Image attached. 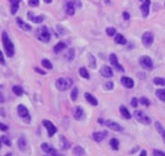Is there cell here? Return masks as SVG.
Returning <instances> with one entry per match:
<instances>
[{"label":"cell","mask_w":165,"mask_h":156,"mask_svg":"<svg viewBox=\"0 0 165 156\" xmlns=\"http://www.w3.org/2000/svg\"><path fill=\"white\" fill-rule=\"evenodd\" d=\"M134 118L137 119L139 123H142V124H144V125H149L150 124V118L148 117L144 112H142V110H135V112H134Z\"/></svg>","instance_id":"4"},{"label":"cell","mask_w":165,"mask_h":156,"mask_svg":"<svg viewBox=\"0 0 165 156\" xmlns=\"http://www.w3.org/2000/svg\"><path fill=\"white\" fill-rule=\"evenodd\" d=\"M72 85H73V79H72V78L63 77V78H58V79L56 81V87L60 92L67 91V89H69Z\"/></svg>","instance_id":"2"},{"label":"cell","mask_w":165,"mask_h":156,"mask_svg":"<svg viewBox=\"0 0 165 156\" xmlns=\"http://www.w3.org/2000/svg\"><path fill=\"white\" fill-rule=\"evenodd\" d=\"M139 1H144V0H139Z\"/></svg>","instance_id":"58"},{"label":"cell","mask_w":165,"mask_h":156,"mask_svg":"<svg viewBox=\"0 0 165 156\" xmlns=\"http://www.w3.org/2000/svg\"><path fill=\"white\" fill-rule=\"evenodd\" d=\"M105 125H106L109 129L113 130V131H122V130H123V128L118 124V123L112 121V120H106V121H105Z\"/></svg>","instance_id":"11"},{"label":"cell","mask_w":165,"mask_h":156,"mask_svg":"<svg viewBox=\"0 0 165 156\" xmlns=\"http://www.w3.org/2000/svg\"><path fill=\"white\" fill-rule=\"evenodd\" d=\"M89 64L91 68H96V61H95V57H94V55H91V53L89 55Z\"/></svg>","instance_id":"34"},{"label":"cell","mask_w":165,"mask_h":156,"mask_svg":"<svg viewBox=\"0 0 165 156\" xmlns=\"http://www.w3.org/2000/svg\"><path fill=\"white\" fill-rule=\"evenodd\" d=\"M0 140H1L3 144H5L6 146H10V145H11V141L9 140V138H7V136H1V139H0Z\"/></svg>","instance_id":"38"},{"label":"cell","mask_w":165,"mask_h":156,"mask_svg":"<svg viewBox=\"0 0 165 156\" xmlns=\"http://www.w3.org/2000/svg\"><path fill=\"white\" fill-rule=\"evenodd\" d=\"M164 4H165V3H164Z\"/></svg>","instance_id":"59"},{"label":"cell","mask_w":165,"mask_h":156,"mask_svg":"<svg viewBox=\"0 0 165 156\" xmlns=\"http://www.w3.org/2000/svg\"><path fill=\"white\" fill-rule=\"evenodd\" d=\"M42 66H43V67L46 68V69H52V68H53L52 63L49 62V61H48L47 58H43V60H42Z\"/></svg>","instance_id":"35"},{"label":"cell","mask_w":165,"mask_h":156,"mask_svg":"<svg viewBox=\"0 0 165 156\" xmlns=\"http://www.w3.org/2000/svg\"><path fill=\"white\" fill-rule=\"evenodd\" d=\"M74 56H75V50H74V48H69V50L67 51V53H65L64 57H65V60L70 62V61L74 60Z\"/></svg>","instance_id":"24"},{"label":"cell","mask_w":165,"mask_h":156,"mask_svg":"<svg viewBox=\"0 0 165 156\" xmlns=\"http://www.w3.org/2000/svg\"><path fill=\"white\" fill-rule=\"evenodd\" d=\"M0 130L6 131V130H7V125H5V124H1V123H0Z\"/></svg>","instance_id":"50"},{"label":"cell","mask_w":165,"mask_h":156,"mask_svg":"<svg viewBox=\"0 0 165 156\" xmlns=\"http://www.w3.org/2000/svg\"><path fill=\"white\" fill-rule=\"evenodd\" d=\"M41 147H42V150H43L46 154H48V155H51V156H59L58 153H57V150L53 149L52 146H49L47 142H43L42 145H41Z\"/></svg>","instance_id":"12"},{"label":"cell","mask_w":165,"mask_h":156,"mask_svg":"<svg viewBox=\"0 0 165 156\" xmlns=\"http://www.w3.org/2000/svg\"><path fill=\"white\" fill-rule=\"evenodd\" d=\"M122 15H123V18H125V20H129V18H131V15L127 13V11H123Z\"/></svg>","instance_id":"49"},{"label":"cell","mask_w":165,"mask_h":156,"mask_svg":"<svg viewBox=\"0 0 165 156\" xmlns=\"http://www.w3.org/2000/svg\"><path fill=\"white\" fill-rule=\"evenodd\" d=\"M0 63H1V64H5V58H4V55H3L1 51H0Z\"/></svg>","instance_id":"47"},{"label":"cell","mask_w":165,"mask_h":156,"mask_svg":"<svg viewBox=\"0 0 165 156\" xmlns=\"http://www.w3.org/2000/svg\"><path fill=\"white\" fill-rule=\"evenodd\" d=\"M64 48H65V43L64 42H58L54 46V48H53V51H54L56 53H59L60 51H63Z\"/></svg>","instance_id":"28"},{"label":"cell","mask_w":165,"mask_h":156,"mask_svg":"<svg viewBox=\"0 0 165 156\" xmlns=\"http://www.w3.org/2000/svg\"><path fill=\"white\" fill-rule=\"evenodd\" d=\"M35 71H36L37 73H40V75H46V71H44V69H41V68H38V67H35Z\"/></svg>","instance_id":"45"},{"label":"cell","mask_w":165,"mask_h":156,"mask_svg":"<svg viewBox=\"0 0 165 156\" xmlns=\"http://www.w3.org/2000/svg\"><path fill=\"white\" fill-rule=\"evenodd\" d=\"M42 124L43 126L47 129V133H48V136H53L56 133H57V128L54 126V124H53L52 121H49V120H43L42 121Z\"/></svg>","instance_id":"7"},{"label":"cell","mask_w":165,"mask_h":156,"mask_svg":"<svg viewBox=\"0 0 165 156\" xmlns=\"http://www.w3.org/2000/svg\"><path fill=\"white\" fill-rule=\"evenodd\" d=\"M153 82L156 85H165V78H162V77H155Z\"/></svg>","instance_id":"32"},{"label":"cell","mask_w":165,"mask_h":156,"mask_svg":"<svg viewBox=\"0 0 165 156\" xmlns=\"http://www.w3.org/2000/svg\"><path fill=\"white\" fill-rule=\"evenodd\" d=\"M106 34L109 36H115V35H116V30H115L113 27H107L106 28Z\"/></svg>","instance_id":"37"},{"label":"cell","mask_w":165,"mask_h":156,"mask_svg":"<svg viewBox=\"0 0 165 156\" xmlns=\"http://www.w3.org/2000/svg\"><path fill=\"white\" fill-rule=\"evenodd\" d=\"M100 75L105 78H111L113 76V71L110 66H104V67H101V69H100Z\"/></svg>","instance_id":"13"},{"label":"cell","mask_w":165,"mask_h":156,"mask_svg":"<svg viewBox=\"0 0 165 156\" xmlns=\"http://www.w3.org/2000/svg\"><path fill=\"white\" fill-rule=\"evenodd\" d=\"M85 99L88 100V102H89V103L91 104V105H94V106L99 104L97 99H96V98H95V97L93 96V94H90V93H85Z\"/></svg>","instance_id":"20"},{"label":"cell","mask_w":165,"mask_h":156,"mask_svg":"<svg viewBox=\"0 0 165 156\" xmlns=\"http://www.w3.org/2000/svg\"><path fill=\"white\" fill-rule=\"evenodd\" d=\"M73 4H74V6H78V7H81V3L79 1V0H73Z\"/></svg>","instance_id":"48"},{"label":"cell","mask_w":165,"mask_h":156,"mask_svg":"<svg viewBox=\"0 0 165 156\" xmlns=\"http://www.w3.org/2000/svg\"><path fill=\"white\" fill-rule=\"evenodd\" d=\"M142 42H143V45H144L146 47H150L152 45H153V42H154V36H153V34H152V32H149V31L144 32L143 36H142Z\"/></svg>","instance_id":"6"},{"label":"cell","mask_w":165,"mask_h":156,"mask_svg":"<svg viewBox=\"0 0 165 156\" xmlns=\"http://www.w3.org/2000/svg\"><path fill=\"white\" fill-rule=\"evenodd\" d=\"M79 75H80V77L84 78V79H89V78H90L88 69H86L85 67H80L79 68Z\"/></svg>","instance_id":"27"},{"label":"cell","mask_w":165,"mask_h":156,"mask_svg":"<svg viewBox=\"0 0 165 156\" xmlns=\"http://www.w3.org/2000/svg\"><path fill=\"white\" fill-rule=\"evenodd\" d=\"M38 3H40V0H30V1H28V5L30 6H37Z\"/></svg>","instance_id":"43"},{"label":"cell","mask_w":165,"mask_h":156,"mask_svg":"<svg viewBox=\"0 0 165 156\" xmlns=\"http://www.w3.org/2000/svg\"><path fill=\"white\" fill-rule=\"evenodd\" d=\"M139 156H147V151L146 150H142L141 154H139Z\"/></svg>","instance_id":"52"},{"label":"cell","mask_w":165,"mask_h":156,"mask_svg":"<svg viewBox=\"0 0 165 156\" xmlns=\"http://www.w3.org/2000/svg\"><path fill=\"white\" fill-rule=\"evenodd\" d=\"M17 114H19V115L21 117L26 123L30 121V115H28V110H27V108H26L25 105L20 104V105L17 106Z\"/></svg>","instance_id":"8"},{"label":"cell","mask_w":165,"mask_h":156,"mask_svg":"<svg viewBox=\"0 0 165 156\" xmlns=\"http://www.w3.org/2000/svg\"><path fill=\"white\" fill-rule=\"evenodd\" d=\"M4 100H5V99H4V96H3L1 93H0V103H3Z\"/></svg>","instance_id":"53"},{"label":"cell","mask_w":165,"mask_h":156,"mask_svg":"<svg viewBox=\"0 0 165 156\" xmlns=\"http://www.w3.org/2000/svg\"><path fill=\"white\" fill-rule=\"evenodd\" d=\"M109 60H110V64H111V66L116 67V68L118 69V71H121V72L125 71V68H123L122 66L118 63V61H117V56L115 55V53H111V55L109 56Z\"/></svg>","instance_id":"9"},{"label":"cell","mask_w":165,"mask_h":156,"mask_svg":"<svg viewBox=\"0 0 165 156\" xmlns=\"http://www.w3.org/2000/svg\"><path fill=\"white\" fill-rule=\"evenodd\" d=\"M10 1H11V4H15V3H20V1H21V0H10Z\"/></svg>","instance_id":"54"},{"label":"cell","mask_w":165,"mask_h":156,"mask_svg":"<svg viewBox=\"0 0 165 156\" xmlns=\"http://www.w3.org/2000/svg\"><path fill=\"white\" fill-rule=\"evenodd\" d=\"M155 96L159 98L162 102H165V88H162V89H156L155 92Z\"/></svg>","instance_id":"26"},{"label":"cell","mask_w":165,"mask_h":156,"mask_svg":"<svg viewBox=\"0 0 165 156\" xmlns=\"http://www.w3.org/2000/svg\"><path fill=\"white\" fill-rule=\"evenodd\" d=\"M27 18H28V20H31V21L35 24H41V22H43V20H44L43 16H41V15L36 16L32 11H28L27 13Z\"/></svg>","instance_id":"14"},{"label":"cell","mask_w":165,"mask_h":156,"mask_svg":"<svg viewBox=\"0 0 165 156\" xmlns=\"http://www.w3.org/2000/svg\"><path fill=\"white\" fill-rule=\"evenodd\" d=\"M1 40H3V46L5 48V52L7 57H12L15 53V48H14V45H12L11 40L9 39V36H7V32L4 31L1 34Z\"/></svg>","instance_id":"1"},{"label":"cell","mask_w":165,"mask_h":156,"mask_svg":"<svg viewBox=\"0 0 165 156\" xmlns=\"http://www.w3.org/2000/svg\"><path fill=\"white\" fill-rule=\"evenodd\" d=\"M153 155L154 156H165V153L162 150H154L153 151Z\"/></svg>","instance_id":"42"},{"label":"cell","mask_w":165,"mask_h":156,"mask_svg":"<svg viewBox=\"0 0 165 156\" xmlns=\"http://www.w3.org/2000/svg\"><path fill=\"white\" fill-rule=\"evenodd\" d=\"M12 92H14V94H16V96H22V93H23L22 88L20 87V85H14V87H12Z\"/></svg>","instance_id":"33"},{"label":"cell","mask_w":165,"mask_h":156,"mask_svg":"<svg viewBox=\"0 0 165 156\" xmlns=\"http://www.w3.org/2000/svg\"><path fill=\"white\" fill-rule=\"evenodd\" d=\"M16 22H17V25H19L20 27H21L23 31H31V26L28 25V24H26V22H25L23 20H21L20 18H17V19H16Z\"/></svg>","instance_id":"19"},{"label":"cell","mask_w":165,"mask_h":156,"mask_svg":"<svg viewBox=\"0 0 165 156\" xmlns=\"http://www.w3.org/2000/svg\"><path fill=\"white\" fill-rule=\"evenodd\" d=\"M53 1V0H44V3H46V4H49V3H52Z\"/></svg>","instance_id":"55"},{"label":"cell","mask_w":165,"mask_h":156,"mask_svg":"<svg viewBox=\"0 0 165 156\" xmlns=\"http://www.w3.org/2000/svg\"><path fill=\"white\" fill-rule=\"evenodd\" d=\"M106 136H107V131H95L91 138H93V140H95L96 142H100L104 140Z\"/></svg>","instance_id":"15"},{"label":"cell","mask_w":165,"mask_h":156,"mask_svg":"<svg viewBox=\"0 0 165 156\" xmlns=\"http://www.w3.org/2000/svg\"><path fill=\"white\" fill-rule=\"evenodd\" d=\"M119 113L122 114V117L125 118V119H131V118H132L131 113H129V110L127 109L125 105H121V106H119Z\"/></svg>","instance_id":"21"},{"label":"cell","mask_w":165,"mask_h":156,"mask_svg":"<svg viewBox=\"0 0 165 156\" xmlns=\"http://www.w3.org/2000/svg\"><path fill=\"white\" fill-rule=\"evenodd\" d=\"M154 125H155V129H156V131L159 133V135L162 136V139L164 140V142H165V129H164V126L160 124L159 121H155L154 123Z\"/></svg>","instance_id":"18"},{"label":"cell","mask_w":165,"mask_h":156,"mask_svg":"<svg viewBox=\"0 0 165 156\" xmlns=\"http://www.w3.org/2000/svg\"><path fill=\"white\" fill-rule=\"evenodd\" d=\"M17 144H19L20 150H22V151L26 150V140H25V138H20L19 141H17Z\"/></svg>","instance_id":"31"},{"label":"cell","mask_w":165,"mask_h":156,"mask_svg":"<svg viewBox=\"0 0 165 156\" xmlns=\"http://www.w3.org/2000/svg\"><path fill=\"white\" fill-rule=\"evenodd\" d=\"M139 103L143 104V105H146V106H149V100H148L147 98H144V97H142L141 99H139Z\"/></svg>","instance_id":"41"},{"label":"cell","mask_w":165,"mask_h":156,"mask_svg":"<svg viewBox=\"0 0 165 156\" xmlns=\"http://www.w3.org/2000/svg\"><path fill=\"white\" fill-rule=\"evenodd\" d=\"M105 89H106V91H112V89H113V82H106V83H105Z\"/></svg>","instance_id":"39"},{"label":"cell","mask_w":165,"mask_h":156,"mask_svg":"<svg viewBox=\"0 0 165 156\" xmlns=\"http://www.w3.org/2000/svg\"><path fill=\"white\" fill-rule=\"evenodd\" d=\"M73 115H74L75 120H81V119L84 118V110H82V108H80V106H75Z\"/></svg>","instance_id":"17"},{"label":"cell","mask_w":165,"mask_h":156,"mask_svg":"<svg viewBox=\"0 0 165 156\" xmlns=\"http://www.w3.org/2000/svg\"><path fill=\"white\" fill-rule=\"evenodd\" d=\"M78 92H79V91H78V88L74 87L73 91H72V93H70V97H72V100H73V102H75V100L78 99Z\"/></svg>","instance_id":"36"},{"label":"cell","mask_w":165,"mask_h":156,"mask_svg":"<svg viewBox=\"0 0 165 156\" xmlns=\"http://www.w3.org/2000/svg\"><path fill=\"white\" fill-rule=\"evenodd\" d=\"M149 10H150V0H144L141 5V11L143 18H147L149 15Z\"/></svg>","instance_id":"10"},{"label":"cell","mask_w":165,"mask_h":156,"mask_svg":"<svg viewBox=\"0 0 165 156\" xmlns=\"http://www.w3.org/2000/svg\"><path fill=\"white\" fill-rule=\"evenodd\" d=\"M138 150H139V146H135V147H134V149H132V150L129 151V154H134V153H135V151H138Z\"/></svg>","instance_id":"51"},{"label":"cell","mask_w":165,"mask_h":156,"mask_svg":"<svg viewBox=\"0 0 165 156\" xmlns=\"http://www.w3.org/2000/svg\"><path fill=\"white\" fill-rule=\"evenodd\" d=\"M115 42L119 43V45H126L127 43V40L125 39V36H123V35L116 34V35H115Z\"/></svg>","instance_id":"23"},{"label":"cell","mask_w":165,"mask_h":156,"mask_svg":"<svg viewBox=\"0 0 165 156\" xmlns=\"http://www.w3.org/2000/svg\"><path fill=\"white\" fill-rule=\"evenodd\" d=\"M60 142H62V149H64V150H67V149H69V146H70V144H69V141L65 139L64 136H60V140H59Z\"/></svg>","instance_id":"29"},{"label":"cell","mask_w":165,"mask_h":156,"mask_svg":"<svg viewBox=\"0 0 165 156\" xmlns=\"http://www.w3.org/2000/svg\"><path fill=\"white\" fill-rule=\"evenodd\" d=\"M97 121H99V123H100V124H102V123H105L104 120H102V119H97Z\"/></svg>","instance_id":"56"},{"label":"cell","mask_w":165,"mask_h":156,"mask_svg":"<svg viewBox=\"0 0 165 156\" xmlns=\"http://www.w3.org/2000/svg\"><path fill=\"white\" fill-rule=\"evenodd\" d=\"M74 13H75V6H74V4H73V0H70V1L67 3V14L69 16H73Z\"/></svg>","instance_id":"22"},{"label":"cell","mask_w":165,"mask_h":156,"mask_svg":"<svg viewBox=\"0 0 165 156\" xmlns=\"http://www.w3.org/2000/svg\"><path fill=\"white\" fill-rule=\"evenodd\" d=\"M139 64L142 66L144 69H150L153 68V61L149 56H142L141 58H139Z\"/></svg>","instance_id":"5"},{"label":"cell","mask_w":165,"mask_h":156,"mask_svg":"<svg viewBox=\"0 0 165 156\" xmlns=\"http://www.w3.org/2000/svg\"><path fill=\"white\" fill-rule=\"evenodd\" d=\"M73 154H74V156H84L85 151H84V149H82L81 146H74Z\"/></svg>","instance_id":"25"},{"label":"cell","mask_w":165,"mask_h":156,"mask_svg":"<svg viewBox=\"0 0 165 156\" xmlns=\"http://www.w3.org/2000/svg\"><path fill=\"white\" fill-rule=\"evenodd\" d=\"M110 146L112 147L113 150H118L119 149V142H118L117 139H111V140H110Z\"/></svg>","instance_id":"30"},{"label":"cell","mask_w":165,"mask_h":156,"mask_svg":"<svg viewBox=\"0 0 165 156\" xmlns=\"http://www.w3.org/2000/svg\"><path fill=\"white\" fill-rule=\"evenodd\" d=\"M0 147H1V140H0Z\"/></svg>","instance_id":"57"},{"label":"cell","mask_w":165,"mask_h":156,"mask_svg":"<svg viewBox=\"0 0 165 156\" xmlns=\"http://www.w3.org/2000/svg\"><path fill=\"white\" fill-rule=\"evenodd\" d=\"M56 28H57V32H58V35H59V34L62 35V34H64V32H65V31L63 30V28H62V26H59V25H58V26H56Z\"/></svg>","instance_id":"46"},{"label":"cell","mask_w":165,"mask_h":156,"mask_svg":"<svg viewBox=\"0 0 165 156\" xmlns=\"http://www.w3.org/2000/svg\"><path fill=\"white\" fill-rule=\"evenodd\" d=\"M17 9H19V4H17V3L11 4V9H10L11 14H16V11H17Z\"/></svg>","instance_id":"40"},{"label":"cell","mask_w":165,"mask_h":156,"mask_svg":"<svg viewBox=\"0 0 165 156\" xmlns=\"http://www.w3.org/2000/svg\"><path fill=\"white\" fill-rule=\"evenodd\" d=\"M131 104H132V106H133V108H137V106H138V99H137V98H133Z\"/></svg>","instance_id":"44"},{"label":"cell","mask_w":165,"mask_h":156,"mask_svg":"<svg viewBox=\"0 0 165 156\" xmlns=\"http://www.w3.org/2000/svg\"><path fill=\"white\" fill-rule=\"evenodd\" d=\"M37 39L42 42H49L51 41V32L47 26H41L37 30Z\"/></svg>","instance_id":"3"},{"label":"cell","mask_w":165,"mask_h":156,"mask_svg":"<svg viewBox=\"0 0 165 156\" xmlns=\"http://www.w3.org/2000/svg\"><path fill=\"white\" fill-rule=\"evenodd\" d=\"M121 83H122L123 87H126L128 89H132L134 87V81L132 79V78H129V77H122L121 78Z\"/></svg>","instance_id":"16"}]
</instances>
